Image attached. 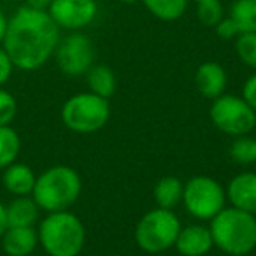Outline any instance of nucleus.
<instances>
[{
  "label": "nucleus",
  "mask_w": 256,
  "mask_h": 256,
  "mask_svg": "<svg viewBox=\"0 0 256 256\" xmlns=\"http://www.w3.org/2000/svg\"><path fill=\"white\" fill-rule=\"evenodd\" d=\"M60 42V28L48 11L23 6L9 18L4 50L20 70L44 67Z\"/></svg>",
  "instance_id": "f257e3e1"
},
{
  "label": "nucleus",
  "mask_w": 256,
  "mask_h": 256,
  "mask_svg": "<svg viewBox=\"0 0 256 256\" xmlns=\"http://www.w3.org/2000/svg\"><path fill=\"white\" fill-rule=\"evenodd\" d=\"M210 223L214 246L230 256H246L256 249V216L237 207L223 209Z\"/></svg>",
  "instance_id": "f03ea898"
},
{
  "label": "nucleus",
  "mask_w": 256,
  "mask_h": 256,
  "mask_svg": "<svg viewBox=\"0 0 256 256\" xmlns=\"http://www.w3.org/2000/svg\"><path fill=\"white\" fill-rule=\"evenodd\" d=\"M82 182L79 174L67 165H56L37 176L32 196L46 212L68 210L79 200Z\"/></svg>",
  "instance_id": "7ed1b4c3"
},
{
  "label": "nucleus",
  "mask_w": 256,
  "mask_h": 256,
  "mask_svg": "<svg viewBox=\"0 0 256 256\" xmlns=\"http://www.w3.org/2000/svg\"><path fill=\"white\" fill-rule=\"evenodd\" d=\"M39 244L50 256H79L86 242L82 221L68 210L50 212L37 230Z\"/></svg>",
  "instance_id": "20e7f679"
},
{
  "label": "nucleus",
  "mask_w": 256,
  "mask_h": 256,
  "mask_svg": "<svg viewBox=\"0 0 256 256\" xmlns=\"http://www.w3.org/2000/svg\"><path fill=\"white\" fill-rule=\"evenodd\" d=\"M109 118V100L92 92L70 96L62 107V121L76 134L98 132L107 124Z\"/></svg>",
  "instance_id": "39448f33"
},
{
  "label": "nucleus",
  "mask_w": 256,
  "mask_h": 256,
  "mask_svg": "<svg viewBox=\"0 0 256 256\" xmlns=\"http://www.w3.org/2000/svg\"><path fill=\"white\" fill-rule=\"evenodd\" d=\"M181 228V221L172 210L158 207L140 218L136 228V242L151 254L164 252L174 248Z\"/></svg>",
  "instance_id": "423d86ee"
},
{
  "label": "nucleus",
  "mask_w": 256,
  "mask_h": 256,
  "mask_svg": "<svg viewBox=\"0 0 256 256\" xmlns=\"http://www.w3.org/2000/svg\"><path fill=\"white\" fill-rule=\"evenodd\" d=\"M210 121L226 136H248L256 128V110L242 96L221 95L210 106Z\"/></svg>",
  "instance_id": "0eeeda50"
},
{
  "label": "nucleus",
  "mask_w": 256,
  "mask_h": 256,
  "mask_svg": "<svg viewBox=\"0 0 256 256\" xmlns=\"http://www.w3.org/2000/svg\"><path fill=\"white\" fill-rule=\"evenodd\" d=\"M182 202L192 216L207 221L212 220L224 209L226 192L216 179L207 178V176H196L190 179L188 184H184Z\"/></svg>",
  "instance_id": "6e6552de"
},
{
  "label": "nucleus",
  "mask_w": 256,
  "mask_h": 256,
  "mask_svg": "<svg viewBox=\"0 0 256 256\" xmlns=\"http://www.w3.org/2000/svg\"><path fill=\"white\" fill-rule=\"evenodd\" d=\"M56 65L65 76L76 78L84 76L95 64V48L88 36L81 32H72L65 39H60L54 51Z\"/></svg>",
  "instance_id": "1a4fd4ad"
},
{
  "label": "nucleus",
  "mask_w": 256,
  "mask_h": 256,
  "mask_svg": "<svg viewBox=\"0 0 256 256\" xmlns=\"http://www.w3.org/2000/svg\"><path fill=\"white\" fill-rule=\"evenodd\" d=\"M48 12L60 30L81 32L95 22L98 4L96 0H53Z\"/></svg>",
  "instance_id": "9d476101"
},
{
  "label": "nucleus",
  "mask_w": 256,
  "mask_h": 256,
  "mask_svg": "<svg viewBox=\"0 0 256 256\" xmlns=\"http://www.w3.org/2000/svg\"><path fill=\"white\" fill-rule=\"evenodd\" d=\"M174 246L182 256H206L214 248L212 234L202 224H192L181 228Z\"/></svg>",
  "instance_id": "9b49d317"
},
{
  "label": "nucleus",
  "mask_w": 256,
  "mask_h": 256,
  "mask_svg": "<svg viewBox=\"0 0 256 256\" xmlns=\"http://www.w3.org/2000/svg\"><path fill=\"white\" fill-rule=\"evenodd\" d=\"M226 198L232 202V207L256 216V172L235 176L226 188Z\"/></svg>",
  "instance_id": "f8f14e48"
},
{
  "label": "nucleus",
  "mask_w": 256,
  "mask_h": 256,
  "mask_svg": "<svg viewBox=\"0 0 256 256\" xmlns=\"http://www.w3.org/2000/svg\"><path fill=\"white\" fill-rule=\"evenodd\" d=\"M195 84L206 98L216 100L218 96L224 95V90H226V70L216 62H206L196 68Z\"/></svg>",
  "instance_id": "ddd939ff"
},
{
  "label": "nucleus",
  "mask_w": 256,
  "mask_h": 256,
  "mask_svg": "<svg viewBox=\"0 0 256 256\" xmlns=\"http://www.w3.org/2000/svg\"><path fill=\"white\" fill-rule=\"evenodd\" d=\"M0 242L8 256H32L39 246V234L34 226H9Z\"/></svg>",
  "instance_id": "4468645a"
},
{
  "label": "nucleus",
  "mask_w": 256,
  "mask_h": 256,
  "mask_svg": "<svg viewBox=\"0 0 256 256\" xmlns=\"http://www.w3.org/2000/svg\"><path fill=\"white\" fill-rule=\"evenodd\" d=\"M36 181H37L36 172H34L28 165L18 164V162L9 165L8 168H4V176H2L4 188L14 196L32 195Z\"/></svg>",
  "instance_id": "2eb2a0df"
},
{
  "label": "nucleus",
  "mask_w": 256,
  "mask_h": 256,
  "mask_svg": "<svg viewBox=\"0 0 256 256\" xmlns=\"http://www.w3.org/2000/svg\"><path fill=\"white\" fill-rule=\"evenodd\" d=\"M8 209L9 226H34L39 220V206L36 204L32 195L28 196H14Z\"/></svg>",
  "instance_id": "dca6fc26"
},
{
  "label": "nucleus",
  "mask_w": 256,
  "mask_h": 256,
  "mask_svg": "<svg viewBox=\"0 0 256 256\" xmlns=\"http://www.w3.org/2000/svg\"><path fill=\"white\" fill-rule=\"evenodd\" d=\"M154 202L158 204L160 209L172 210L182 202V195H184V184L174 176H165L154 186Z\"/></svg>",
  "instance_id": "f3484780"
},
{
  "label": "nucleus",
  "mask_w": 256,
  "mask_h": 256,
  "mask_svg": "<svg viewBox=\"0 0 256 256\" xmlns=\"http://www.w3.org/2000/svg\"><path fill=\"white\" fill-rule=\"evenodd\" d=\"M86 81H88L90 92L102 98L109 100L116 93V76H114L112 68H109L107 65H93L86 74Z\"/></svg>",
  "instance_id": "a211bd4d"
},
{
  "label": "nucleus",
  "mask_w": 256,
  "mask_h": 256,
  "mask_svg": "<svg viewBox=\"0 0 256 256\" xmlns=\"http://www.w3.org/2000/svg\"><path fill=\"white\" fill-rule=\"evenodd\" d=\"M140 4L156 20L170 23L184 16L190 0H140Z\"/></svg>",
  "instance_id": "6ab92c4d"
},
{
  "label": "nucleus",
  "mask_w": 256,
  "mask_h": 256,
  "mask_svg": "<svg viewBox=\"0 0 256 256\" xmlns=\"http://www.w3.org/2000/svg\"><path fill=\"white\" fill-rule=\"evenodd\" d=\"M22 153V139L18 132L9 126H0V170L8 168L18 160Z\"/></svg>",
  "instance_id": "aec40b11"
},
{
  "label": "nucleus",
  "mask_w": 256,
  "mask_h": 256,
  "mask_svg": "<svg viewBox=\"0 0 256 256\" xmlns=\"http://www.w3.org/2000/svg\"><path fill=\"white\" fill-rule=\"evenodd\" d=\"M230 18L237 23L240 34L256 32V0H234Z\"/></svg>",
  "instance_id": "412c9836"
},
{
  "label": "nucleus",
  "mask_w": 256,
  "mask_h": 256,
  "mask_svg": "<svg viewBox=\"0 0 256 256\" xmlns=\"http://www.w3.org/2000/svg\"><path fill=\"white\" fill-rule=\"evenodd\" d=\"M230 156L240 165H251L256 162V139L240 136L234 140L230 148Z\"/></svg>",
  "instance_id": "4be33fe9"
},
{
  "label": "nucleus",
  "mask_w": 256,
  "mask_h": 256,
  "mask_svg": "<svg viewBox=\"0 0 256 256\" xmlns=\"http://www.w3.org/2000/svg\"><path fill=\"white\" fill-rule=\"evenodd\" d=\"M235 51L242 64L256 70V32L240 34L235 39Z\"/></svg>",
  "instance_id": "5701e85b"
},
{
  "label": "nucleus",
  "mask_w": 256,
  "mask_h": 256,
  "mask_svg": "<svg viewBox=\"0 0 256 256\" xmlns=\"http://www.w3.org/2000/svg\"><path fill=\"white\" fill-rule=\"evenodd\" d=\"M196 18L202 25L216 26L224 18V9L221 0H207L196 4Z\"/></svg>",
  "instance_id": "b1692460"
},
{
  "label": "nucleus",
  "mask_w": 256,
  "mask_h": 256,
  "mask_svg": "<svg viewBox=\"0 0 256 256\" xmlns=\"http://www.w3.org/2000/svg\"><path fill=\"white\" fill-rule=\"evenodd\" d=\"M18 114V102L8 90L0 88V126H9Z\"/></svg>",
  "instance_id": "393cba45"
},
{
  "label": "nucleus",
  "mask_w": 256,
  "mask_h": 256,
  "mask_svg": "<svg viewBox=\"0 0 256 256\" xmlns=\"http://www.w3.org/2000/svg\"><path fill=\"white\" fill-rule=\"evenodd\" d=\"M214 28H216L218 37H220V39H223V40H234V39H237V37L240 36V28H238L237 23H235L230 16H228V18L224 16V18L221 20V22L218 23Z\"/></svg>",
  "instance_id": "a878e982"
},
{
  "label": "nucleus",
  "mask_w": 256,
  "mask_h": 256,
  "mask_svg": "<svg viewBox=\"0 0 256 256\" xmlns=\"http://www.w3.org/2000/svg\"><path fill=\"white\" fill-rule=\"evenodd\" d=\"M14 64H12L11 56L8 54V51L4 50V46L0 48V88L11 79L12 70H14Z\"/></svg>",
  "instance_id": "bb28decb"
},
{
  "label": "nucleus",
  "mask_w": 256,
  "mask_h": 256,
  "mask_svg": "<svg viewBox=\"0 0 256 256\" xmlns=\"http://www.w3.org/2000/svg\"><path fill=\"white\" fill-rule=\"evenodd\" d=\"M242 98L256 110V74L251 76L248 81L244 82V90H242Z\"/></svg>",
  "instance_id": "cd10ccee"
},
{
  "label": "nucleus",
  "mask_w": 256,
  "mask_h": 256,
  "mask_svg": "<svg viewBox=\"0 0 256 256\" xmlns=\"http://www.w3.org/2000/svg\"><path fill=\"white\" fill-rule=\"evenodd\" d=\"M9 228V220H8V209L2 202H0V238L4 237V234Z\"/></svg>",
  "instance_id": "c85d7f7f"
},
{
  "label": "nucleus",
  "mask_w": 256,
  "mask_h": 256,
  "mask_svg": "<svg viewBox=\"0 0 256 256\" xmlns=\"http://www.w3.org/2000/svg\"><path fill=\"white\" fill-rule=\"evenodd\" d=\"M53 0H25V6L34 9H42V11H48V8L51 6Z\"/></svg>",
  "instance_id": "c756f323"
},
{
  "label": "nucleus",
  "mask_w": 256,
  "mask_h": 256,
  "mask_svg": "<svg viewBox=\"0 0 256 256\" xmlns=\"http://www.w3.org/2000/svg\"><path fill=\"white\" fill-rule=\"evenodd\" d=\"M8 25H9L8 16L0 11V44L4 42V39H6V34H8Z\"/></svg>",
  "instance_id": "7c9ffc66"
},
{
  "label": "nucleus",
  "mask_w": 256,
  "mask_h": 256,
  "mask_svg": "<svg viewBox=\"0 0 256 256\" xmlns=\"http://www.w3.org/2000/svg\"><path fill=\"white\" fill-rule=\"evenodd\" d=\"M118 2H121V4H126V6H132V4H137V2H140V0H118Z\"/></svg>",
  "instance_id": "2f4dec72"
},
{
  "label": "nucleus",
  "mask_w": 256,
  "mask_h": 256,
  "mask_svg": "<svg viewBox=\"0 0 256 256\" xmlns=\"http://www.w3.org/2000/svg\"><path fill=\"white\" fill-rule=\"evenodd\" d=\"M192 2H195V4H200V2H207V0H192Z\"/></svg>",
  "instance_id": "473e14b6"
}]
</instances>
